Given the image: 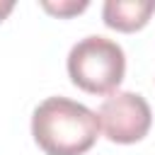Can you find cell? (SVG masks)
I'll use <instances>...</instances> for the list:
<instances>
[{
	"label": "cell",
	"instance_id": "3",
	"mask_svg": "<svg viewBox=\"0 0 155 155\" xmlns=\"http://www.w3.org/2000/svg\"><path fill=\"white\" fill-rule=\"evenodd\" d=\"M97 119H99V128L111 143L131 145L148 136L153 124V111L145 97L138 92H111L102 102Z\"/></svg>",
	"mask_w": 155,
	"mask_h": 155
},
{
	"label": "cell",
	"instance_id": "6",
	"mask_svg": "<svg viewBox=\"0 0 155 155\" xmlns=\"http://www.w3.org/2000/svg\"><path fill=\"white\" fill-rule=\"evenodd\" d=\"M12 10H15V2H12V0H0V22H2Z\"/></svg>",
	"mask_w": 155,
	"mask_h": 155
},
{
	"label": "cell",
	"instance_id": "4",
	"mask_svg": "<svg viewBox=\"0 0 155 155\" xmlns=\"http://www.w3.org/2000/svg\"><path fill=\"white\" fill-rule=\"evenodd\" d=\"M155 12V0H107L102 7V19L109 29L116 31H138L143 29Z\"/></svg>",
	"mask_w": 155,
	"mask_h": 155
},
{
	"label": "cell",
	"instance_id": "5",
	"mask_svg": "<svg viewBox=\"0 0 155 155\" xmlns=\"http://www.w3.org/2000/svg\"><path fill=\"white\" fill-rule=\"evenodd\" d=\"M87 0H58V2H51V0H41V7L53 15V17H73V15H80L87 10Z\"/></svg>",
	"mask_w": 155,
	"mask_h": 155
},
{
	"label": "cell",
	"instance_id": "2",
	"mask_svg": "<svg viewBox=\"0 0 155 155\" xmlns=\"http://www.w3.org/2000/svg\"><path fill=\"white\" fill-rule=\"evenodd\" d=\"M68 75L90 94H111L126 75L124 48L107 36H85L68 53Z\"/></svg>",
	"mask_w": 155,
	"mask_h": 155
},
{
	"label": "cell",
	"instance_id": "1",
	"mask_svg": "<svg viewBox=\"0 0 155 155\" xmlns=\"http://www.w3.org/2000/svg\"><path fill=\"white\" fill-rule=\"evenodd\" d=\"M31 136L46 155H85L99 138V119L68 97H48L31 114Z\"/></svg>",
	"mask_w": 155,
	"mask_h": 155
}]
</instances>
